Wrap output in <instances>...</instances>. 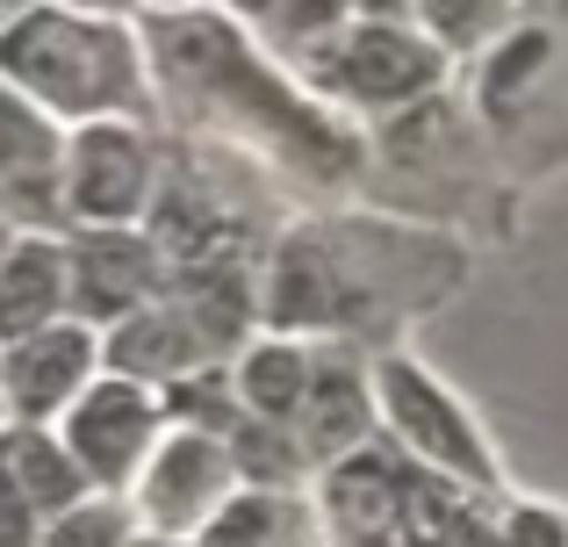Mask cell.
Here are the masks:
<instances>
[{"label": "cell", "instance_id": "2", "mask_svg": "<svg viewBox=\"0 0 568 547\" xmlns=\"http://www.w3.org/2000/svg\"><path fill=\"white\" fill-rule=\"evenodd\" d=\"M72 188L94 216H123L144 188V159L123 130H87L80 138V166H72Z\"/></svg>", "mask_w": 568, "mask_h": 547}, {"label": "cell", "instance_id": "7", "mask_svg": "<svg viewBox=\"0 0 568 547\" xmlns=\"http://www.w3.org/2000/svg\"><path fill=\"white\" fill-rule=\"evenodd\" d=\"M138 245H87V295H94L101 310H115L130 288H138Z\"/></svg>", "mask_w": 568, "mask_h": 547}, {"label": "cell", "instance_id": "11", "mask_svg": "<svg viewBox=\"0 0 568 547\" xmlns=\"http://www.w3.org/2000/svg\"><path fill=\"white\" fill-rule=\"evenodd\" d=\"M0 547H22V490L8 483V462H0Z\"/></svg>", "mask_w": 568, "mask_h": 547}, {"label": "cell", "instance_id": "4", "mask_svg": "<svg viewBox=\"0 0 568 547\" xmlns=\"http://www.w3.org/2000/svg\"><path fill=\"white\" fill-rule=\"evenodd\" d=\"M80 367H87V346L80 338H37L29 353H14V367H8V389H14V404H29V411H43L51 396H65L72 382H80Z\"/></svg>", "mask_w": 568, "mask_h": 547}, {"label": "cell", "instance_id": "10", "mask_svg": "<svg viewBox=\"0 0 568 547\" xmlns=\"http://www.w3.org/2000/svg\"><path fill=\"white\" fill-rule=\"evenodd\" d=\"M58 547H115V519H109V511L65 519V526H58Z\"/></svg>", "mask_w": 568, "mask_h": 547}, {"label": "cell", "instance_id": "9", "mask_svg": "<svg viewBox=\"0 0 568 547\" xmlns=\"http://www.w3.org/2000/svg\"><path fill=\"white\" fill-rule=\"evenodd\" d=\"M8 159H43V130L0 94V166H8Z\"/></svg>", "mask_w": 568, "mask_h": 547}, {"label": "cell", "instance_id": "5", "mask_svg": "<svg viewBox=\"0 0 568 547\" xmlns=\"http://www.w3.org/2000/svg\"><path fill=\"white\" fill-rule=\"evenodd\" d=\"M51 303H58V260L43 253V245H22L14 267L0 274V332H29V324H43Z\"/></svg>", "mask_w": 568, "mask_h": 547}, {"label": "cell", "instance_id": "8", "mask_svg": "<svg viewBox=\"0 0 568 547\" xmlns=\"http://www.w3.org/2000/svg\"><path fill=\"white\" fill-rule=\"evenodd\" d=\"M295 353H260V361H252V396H260V404H288L295 396Z\"/></svg>", "mask_w": 568, "mask_h": 547}, {"label": "cell", "instance_id": "1", "mask_svg": "<svg viewBox=\"0 0 568 547\" xmlns=\"http://www.w3.org/2000/svg\"><path fill=\"white\" fill-rule=\"evenodd\" d=\"M8 65L22 72L29 87H43L51 101H109L123 87V43L109 29L65 22V14H37L29 29L8 37Z\"/></svg>", "mask_w": 568, "mask_h": 547}, {"label": "cell", "instance_id": "3", "mask_svg": "<svg viewBox=\"0 0 568 547\" xmlns=\"http://www.w3.org/2000/svg\"><path fill=\"white\" fill-rule=\"evenodd\" d=\"M138 439H144V404H138V396H123V389H101L94 404L80 411V425H72V447H80L94 468H109V476H123V468H130Z\"/></svg>", "mask_w": 568, "mask_h": 547}, {"label": "cell", "instance_id": "6", "mask_svg": "<svg viewBox=\"0 0 568 547\" xmlns=\"http://www.w3.org/2000/svg\"><path fill=\"white\" fill-rule=\"evenodd\" d=\"M209 476H216V454L209 447H173L166 462H159V476H152V483H166V490H152V505L166 511V519H181V505H202Z\"/></svg>", "mask_w": 568, "mask_h": 547}]
</instances>
